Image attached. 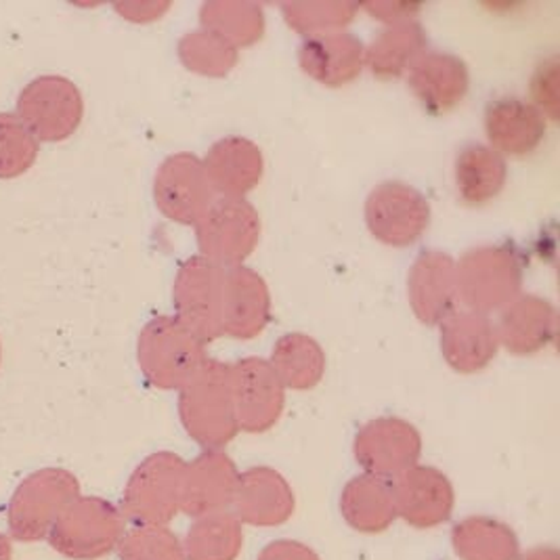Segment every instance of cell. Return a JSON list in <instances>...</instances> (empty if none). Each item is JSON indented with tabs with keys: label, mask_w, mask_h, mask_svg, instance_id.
Segmentation results:
<instances>
[{
	"label": "cell",
	"mask_w": 560,
	"mask_h": 560,
	"mask_svg": "<svg viewBox=\"0 0 560 560\" xmlns=\"http://www.w3.org/2000/svg\"><path fill=\"white\" fill-rule=\"evenodd\" d=\"M299 63L306 77L336 89L361 74L365 49L353 34L345 32L306 36L299 49Z\"/></svg>",
	"instance_id": "16"
},
{
	"label": "cell",
	"mask_w": 560,
	"mask_h": 560,
	"mask_svg": "<svg viewBox=\"0 0 560 560\" xmlns=\"http://www.w3.org/2000/svg\"><path fill=\"white\" fill-rule=\"evenodd\" d=\"M18 118L38 143H61L82 125L84 100L68 78L57 74L34 78L18 100Z\"/></svg>",
	"instance_id": "5"
},
{
	"label": "cell",
	"mask_w": 560,
	"mask_h": 560,
	"mask_svg": "<svg viewBox=\"0 0 560 560\" xmlns=\"http://www.w3.org/2000/svg\"><path fill=\"white\" fill-rule=\"evenodd\" d=\"M0 560H13V544L4 534H0Z\"/></svg>",
	"instance_id": "30"
},
{
	"label": "cell",
	"mask_w": 560,
	"mask_h": 560,
	"mask_svg": "<svg viewBox=\"0 0 560 560\" xmlns=\"http://www.w3.org/2000/svg\"><path fill=\"white\" fill-rule=\"evenodd\" d=\"M273 372L278 378L294 386L308 388L319 383L324 372V353L317 342L303 334L283 336L273 351Z\"/></svg>",
	"instance_id": "25"
},
{
	"label": "cell",
	"mask_w": 560,
	"mask_h": 560,
	"mask_svg": "<svg viewBox=\"0 0 560 560\" xmlns=\"http://www.w3.org/2000/svg\"><path fill=\"white\" fill-rule=\"evenodd\" d=\"M271 315V296L265 280L248 267H228L223 296V331L253 338L265 330Z\"/></svg>",
	"instance_id": "18"
},
{
	"label": "cell",
	"mask_w": 560,
	"mask_h": 560,
	"mask_svg": "<svg viewBox=\"0 0 560 560\" xmlns=\"http://www.w3.org/2000/svg\"><path fill=\"white\" fill-rule=\"evenodd\" d=\"M0 361H2V345H0Z\"/></svg>",
	"instance_id": "31"
},
{
	"label": "cell",
	"mask_w": 560,
	"mask_h": 560,
	"mask_svg": "<svg viewBox=\"0 0 560 560\" xmlns=\"http://www.w3.org/2000/svg\"><path fill=\"white\" fill-rule=\"evenodd\" d=\"M408 84L427 114L445 116L468 95L470 74L456 55L424 51L411 63Z\"/></svg>",
	"instance_id": "12"
},
{
	"label": "cell",
	"mask_w": 560,
	"mask_h": 560,
	"mask_svg": "<svg viewBox=\"0 0 560 560\" xmlns=\"http://www.w3.org/2000/svg\"><path fill=\"white\" fill-rule=\"evenodd\" d=\"M225 273L228 267H221L205 256H194L178 269L173 288L177 319L202 342L223 334Z\"/></svg>",
	"instance_id": "7"
},
{
	"label": "cell",
	"mask_w": 560,
	"mask_h": 560,
	"mask_svg": "<svg viewBox=\"0 0 560 560\" xmlns=\"http://www.w3.org/2000/svg\"><path fill=\"white\" fill-rule=\"evenodd\" d=\"M523 269V256L510 244L472 248L456 262L458 299L481 315L504 308L521 296Z\"/></svg>",
	"instance_id": "1"
},
{
	"label": "cell",
	"mask_w": 560,
	"mask_h": 560,
	"mask_svg": "<svg viewBox=\"0 0 560 560\" xmlns=\"http://www.w3.org/2000/svg\"><path fill=\"white\" fill-rule=\"evenodd\" d=\"M200 18L205 30L223 36L235 49L253 45L265 30L262 11L253 2H206Z\"/></svg>",
	"instance_id": "24"
},
{
	"label": "cell",
	"mask_w": 560,
	"mask_h": 560,
	"mask_svg": "<svg viewBox=\"0 0 560 560\" xmlns=\"http://www.w3.org/2000/svg\"><path fill=\"white\" fill-rule=\"evenodd\" d=\"M178 55L187 70L202 77H225L237 61V49L230 40L210 30L183 36Z\"/></svg>",
	"instance_id": "26"
},
{
	"label": "cell",
	"mask_w": 560,
	"mask_h": 560,
	"mask_svg": "<svg viewBox=\"0 0 560 560\" xmlns=\"http://www.w3.org/2000/svg\"><path fill=\"white\" fill-rule=\"evenodd\" d=\"M185 466L173 454H155L130 477L125 489V510L137 523L166 521L183 498Z\"/></svg>",
	"instance_id": "11"
},
{
	"label": "cell",
	"mask_w": 560,
	"mask_h": 560,
	"mask_svg": "<svg viewBox=\"0 0 560 560\" xmlns=\"http://www.w3.org/2000/svg\"><path fill=\"white\" fill-rule=\"evenodd\" d=\"M409 303L427 326L443 324L458 305L456 260L450 255L427 250L409 269Z\"/></svg>",
	"instance_id": "13"
},
{
	"label": "cell",
	"mask_w": 560,
	"mask_h": 560,
	"mask_svg": "<svg viewBox=\"0 0 560 560\" xmlns=\"http://www.w3.org/2000/svg\"><path fill=\"white\" fill-rule=\"evenodd\" d=\"M80 495L77 477L66 468H43L27 475L15 487L9 506L7 525L15 541L34 544L47 539L57 516Z\"/></svg>",
	"instance_id": "2"
},
{
	"label": "cell",
	"mask_w": 560,
	"mask_h": 560,
	"mask_svg": "<svg viewBox=\"0 0 560 560\" xmlns=\"http://www.w3.org/2000/svg\"><path fill=\"white\" fill-rule=\"evenodd\" d=\"M180 416L187 431L206 445H221L237 429L231 390V370L205 363L180 395Z\"/></svg>",
	"instance_id": "6"
},
{
	"label": "cell",
	"mask_w": 560,
	"mask_h": 560,
	"mask_svg": "<svg viewBox=\"0 0 560 560\" xmlns=\"http://www.w3.org/2000/svg\"><path fill=\"white\" fill-rule=\"evenodd\" d=\"M431 223L429 200L408 183L384 180L365 200V225L370 233L393 248L416 244Z\"/></svg>",
	"instance_id": "8"
},
{
	"label": "cell",
	"mask_w": 560,
	"mask_h": 560,
	"mask_svg": "<svg viewBox=\"0 0 560 560\" xmlns=\"http://www.w3.org/2000/svg\"><path fill=\"white\" fill-rule=\"evenodd\" d=\"M139 365L153 386H185L205 365L202 340L177 317H155L139 336Z\"/></svg>",
	"instance_id": "4"
},
{
	"label": "cell",
	"mask_w": 560,
	"mask_h": 560,
	"mask_svg": "<svg viewBox=\"0 0 560 560\" xmlns=\"http://www.w3.org/2000/svg\"><path fill=\"white\" fill-rule=\"evenodd\" d=\"M153 198L166 219L196 228L217 200L206 175L205 160L196 153L168 155L153 178Z\"/></svg>",
	"instance_id": "10"
},
{
	"label": "cell",
	"mask_w": 560,
	"mask_h": 560,
	"mask_svg": "<svg viewBox=\"0 0 560 560\" xmlns=\"http://www.w3.org/2000/svg\"><path fill=\"white\" fill-rule=\"evenodd\" d=\"M420 454V436L401 420H376L357 436V458L381 472L406 468Z\"/></svg>",
	"instance_id": "22"
},
{
	"label": "cell",
	"mask_w": 560,
	"mask_h": 560,
	"mask_svg": "<svg viewBox=\"0 0 560 560\" xmlns=\"http://www.w3.org/2000/svg\"><path fill=\"white\" fill-rule=\"evenodd\" d=\"M427 51V32L413 20L393 22L384 27L365 51V66L381 80L404 77L411 63Z\"/></svg>",
	"instance_id": "23"
},
{
	"label": "cell",
	"mask_w": 560,
	"mask_h": 560,
	"mask_svg": "<svg viewBox=\"0 0 560 560\" xmlns=\"http://www.w3.org/2000/svg\"><path fill=\"white\" fill-rule=\"evenodd\" d=\"M122 516L102 498H82L63 510L47 535L49 546L72 560H97L109 555L122 539Z\"/></svg>",
	"instance_id": "3"
},
{
	"label": "cell",
	"mask_w": 560,
	"mask_h": 560,
	"mask_svg": "<svg viewBox=\"0 0 560 560\" xmlns=\"http://www.w3.org/2000/svg\"><path fill=\"white\" fill-rule=\"evenodd\" d=\"M40 143L18 114H0V178L26 175L38 158Z\"/></svg>",
	"instance_id": "27"
},
{
	"label": "cell",
	"mask_w": 560,
	"mask_h": 560,
	"mask_svg": "<svg viewBox=\"0 0 560 560\" xmlns=\"http://www.w3.org/2000/svg\"><path fill=\"white\" fill-rule=\"evenodd\" d=\"M355 2H285L283 18L301 34L317 36L347 26L357 13Z\"/></svg>",
	"instance_id": "28"
},
{
	"label": "cell",
	"mask_w": 560,
	"mask_h": 560,
	"mask_svg": "<svg viewBox=\"0 0 560 560\" xmlns=\"http://www.w3.org/2000/svg\"><path fill=\"white\" fill-rule=\"evenodd\" d=\"M557 330V311L548 301L527 294L516 296L504 306L498 331V342L512 353H534L544 349Z\"/></svg>",
	"instance_id": "20"
},
{
	"label": "cell",
	"mask_w": 560,
	"mask_h": 560,
	"mask_svg": "<svg viewBox=\"0 0 560 560\" xmlns=\"http://www.w3.org/2000/svg\"><path fill=\"white\" fill-rule=\"evenodd\" d=\"M196 235L200 256L221 267H240L258 244L260 217L244 198H217L196 223Z\"/></svg>",
	"instance_id": "9"
},
{
	"label": "cell",
	"mask_w": 560,
	"mask_h": 560,
	"mask_svg": "<svg viewBox=\"0 0 560 560\" xmlns=\"http://www.w3.org/2000/svg\"><path fill=\"white\" fill-rule=\"evenodd\" d=\"M546 116L518 97H500L487 103L485 132L491 150L500 155L525 158L534 153L546 139Z\"/></svg>",
	"instance_id": "14"
},
{
	"label": "cell",
	"mask_w": 560,
	"mask_h": 560,
	"mask_svg": "<svg viewBox=\"0 0 560 560\" xmlns=\"http://www.w3.org/2000/svg\"><path fill=\"white\" fill-rule=\"evenodd\" d=\"M459 200L466 206L489 205L495 200L509 178L506 158L483 143H468L459 150L454 164Z\"/></svg>",
	"instance_id": "21"
},
{
	"label": "cell",
	"mask_w": 560,
	"mask_h": 560,
	"mask_svg": "<svg viewBox=\"0 0 560 560\" xmlns=\"http://www.w3.org/2000/svg\"><path fill=\"white\" fill-rule=\"evenodd\" d=\"M177 541L152 525L130 532L120 539L122 560H178Z\"/></svg>",
	"instance_id": "29"
},
{
	"label": "cell",
	"mask_w": 560,
	"mask_h": 560,
	"mask_svg": "<svg viewBox=\"0 0 560 560\" xmlns=\"http://www.w3.org/2000/svg\"><path fill=\"white\" fill-rule=\"evenodd\" d=\"M231 370V390L237 424L262 431L280 416L283 395L280 378L265 361H244Z\"/></svg>",
	"instance_id": "15"
},
{
	"label": "cell",
	"mask_w": 560,
	"mask_h": 560,
	"mask_svg": "<svg viewBox=\"0 0 560 560\" xmlns=\"http://www.w3.org/2000/svg\"><path fill=\"white\" fill-rule=\"evenodd\" d=\"M206 175L219 198H244L262 178V152L250 139L217 141L205 160Z\"/></svg>",
	"instance_id": "17"
},
{
	"label": "cell",
	"mask_w": 560,
	"mask_h": 560,
	"mask_svg": "<svg viewBox=\"0 0 560 560\" xmlns=\"http://www.w3.org/2000/svg\"><path fill=\"white\" fill-rule=\"evenodd\" d=\"M441 349L452 368L468 374L485 368L495 355L498 331L481 313H452L441 324Z\"/></svg>",
	"instance_id": "19"
}]
</instances>
